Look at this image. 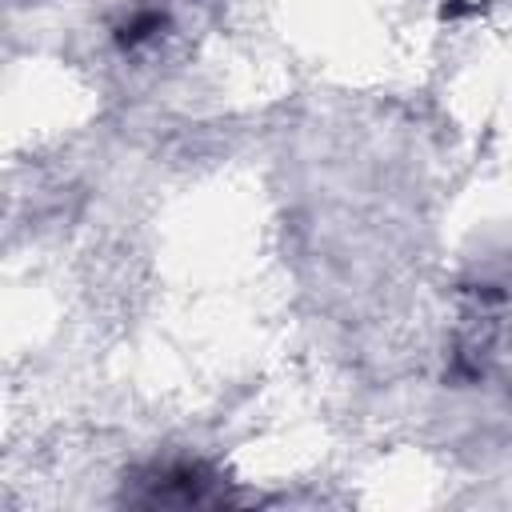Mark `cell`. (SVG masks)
I'll return each instance as SVG.
<instances>
[{
  "instance_id": "6da1fadb",
  "label": "cell",
  "mask_w": 512,
  "mask_h": 512,
  "mask_svg": "<svg viewBox=\"0 0 512 512\" xmlns=\"http://www.w3.org/2000/svg\"><path fill=\"white\" fill-rule=\"evenodd\" d=\"M124 500L144 508H188V504H220L224 480L192 456L148 460L124 480Z\"/></svg>"
}]
</instances>
